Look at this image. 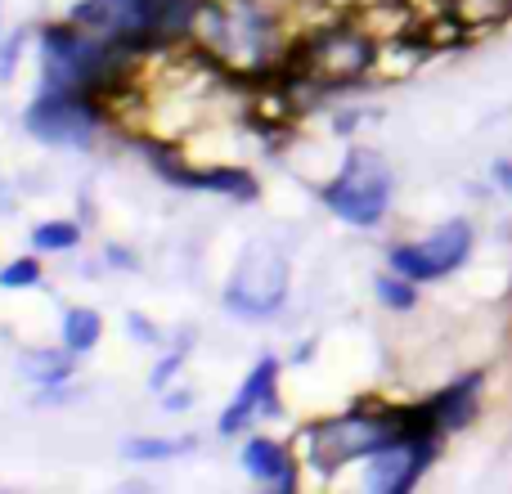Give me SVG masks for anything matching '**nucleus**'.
Here are the masks:
<instances>
[{
    "label": "nucleus",
    "instance_id": "f257e3e1",
    "mask_svg": "<svg viewBox=\"0 0 512 494\" xmlns=\"http://www.w3.org/2000/svg\"><path fill=\"white\" fill-rule=\"evenodd\" d=\"M189 32L207 45L221 68H270V18L256 14L252 5H225V0H198V14Z\"/></svg>",
    "mask_w": 512,
    "mask_h": 494
},
{
    "label": "nucleus",
    "instance_id": "f03ea898",
    "mask_svg": "<svg viewBox=\"0 0 512 494\" xmlns=\"http://www.w3.org/2000/svg\"><path fill=\"white\" fill-rule=\"evenodd\" d=\"M391 162L382 158L378 149H351L342 162V171L333 176V185H324V207L346 225H360V230H373V225L387 216L391 207Z\"/></svg>",
    "mask_w": 512,
    "mask_h": 494
},
{
    "label": "nucleus",
    "instance_id": "7ed1b4c3",
    "mask_svg": "<svg viewBox=\"0 0 512 494\" xmlns=\"http://www.w3.org/2000/svg\"><path fill=\"white\" fill-rule=\"evenodd\" d=\"M378 59V45L360 27H324V32L306 36L297 50L288 54V72L283 77H306L315 86H351Z\"/></svg>",
    "mask_w": 512,
    "mask_h": 494
},
{
    "label": "nucleus",
    "instance_id": "20e7f679",
    "mask_svg": "<svg viewBox=\"0 0 512 494\" xmlns=\"http://www.w3.org/2000/svg\"><path fill=\"white\" fill-rule=\"evenodd\" d=\"M400 436L396 409L387 414H342V418H324L306 432V459L310 468H319L324 477L342 472L355 459H373L382 445H391Z\"/></svg>",
    "mask_w": 512,
    "mask_h": 494
},
{
    "label": "nucleus",
    "instance_id": "39448f33",
    "mask_svg": "<svg viewBox=\"0 0 512 494\" xmlns=\"http://www.w3.org/2000/svg\"><path fill=\"white\" fill-rule=\"evenodd\" d=\"M99 95L95 90H63V86H45L36 95V104H27L23 126L45 144H68V149H86L99 131Z\"/></svg>",
    "mask_w": 512,
    "mask_h": 494
},
{
    "label": "nucleus",
    "instance_id": "423d86ee",
    "mask_svg": "<svg viewBox=\"0 0 512 494\" xmlns=\"http://www.w3.org/2000/svg\"><path fill=\"white\" fill-rule=\"evenodd\" d=\"M288 301V261L279 247L252 243L234 265V279L225 288V306L243 319H270Z\"/></svg>",
    "mask_w": 512,
    "mask_h": 494
},
{
    "label": "nucleus",
    "instance_id": "0eeeda50",
    "mask_svg": "<svg viewBox=\"0 0 512 494\" xmlns=\"http://www.w3.org/2000/svg\"><path fill=\"white\" fill-rule=\"evenodd\" d=\"M472 256V225L468 221H445L423 243H400L391 247V270L405 274L414 283H432L454 274Z\"/></svg>",
    "mask_w": 512,
    "mask_h": 494
},
{
    "label": "nucleus",
    "instance_id": "6e6552de",
    "mask_svg": "<svg viewBox=\"0 0 512 494\" xmlns=\"http://www.w3.org/2000/svg\"><path fill=\"white\" fill-rule=\"evenodd\" d=\"M436 436H396L391 445H382L369 463V490L378 494H405L414 490V481L432 468Z\"/></svg>",
    "mask_w": 512,
    "mask_h": 494
},
{
    "label": "nucleus",
    "instance_id": "1a4fd4ad",
    "mask_svg": "<svg viewBox=\"0 0 512 494\" xmlns=\"http://www.w3.org/2000/svg\"><path fill=\"white\" fill-rule=\"evenodd\" d=\"M256 414H265V418L279 414V360H274V355H265V360L248 373V382H243L239 396H234L230 409L221 414V427H216V432L239 436Z\"/></svg>",
    "mask_w": 512,
    "mask_h": 494
},
{
    "label": "nucleus",
    "instance_id": "9d476101",
    "mask_svg": "<svg viewBox=\"0 0 512 494\" xmlns=\"http://www.w3.org/2000/svg\"><path fill=\"white\" fill-rule=\"evenodd\" d=\"M149 158H153V167L162 171V180H171V185L212 189V194H225V198H256V180H252V171H243V167H185V162L167 149H149Z\"/></svg>",
    "mask_w": 512,
    "mask_h": 494
},
{
    "label": "nucleus",
    "instance_id": "9b49d317",
    "mask_svg": "<svg viewBox=\"0 0 512 494\" xmlns=\"http://www.w3.org/2000/svg\"><path fill=\"white\" fill-rule=\"evenodd\" d=\"M481 373H468V378L450 382L445 391H436L432 400H427V414H432L436 432H459V427H468L472 418H477V405H481Z\"/></svg>",
    "mask_w": 512,
    "mask_h": 494
},
{
    "label": "nucleus",
    "instance_id": "f8f14e48",
    "mask_svg": "<svg viewBox=\"0 0 512 494\" xmlns=\"http://www.w3.org/2000/svg\"><path fill=\"white\" fill-rule=\"evenodd\" d=\"M243 468H248L256 481H265L270 490H283V494L297 490V463L288 459V450H283L279 441H265V436L248 441L243 445Z\"/></svg>",
    "mask_w": 512,
    "mask_h": 494
},
{
    "label": "nucleus",
    "instance_id": "ddd939ff",
    "mask_svg": "<svg viewBox=\"0 0 512 494\" xmlns=\"http://www.w3.org/2000/svg\"><path fill=\"white\" fill-rule=\"evenodd\" d=\"M72 369H77V351H27L23 355V373L32 382H41V387H63V382L72 378Z\"/></svg>",
    "mask_w": 512,
    "mask_h": 494
},
{
    "label": "nucleus",
    "instance_id": "4468645a",
    "mask_svg": "<svg viewBox=\"0 0 512 494\" xmlns=\"http://www.w3.org/2000/svg\"><path fill=\"white\" fill-rule=\"evenodd\" d=\"M99 333H104V319H99V310H86V306L63 310V346H68V351L86 355L90 346L99 342Z\"/></svg>",
    "mask_w": 512,
    "mask_h": 494
},
{
    "label": "nucleus",
    "instance_id": "2eb2a0df",
    "mask_svg": "<svg viewBox=\"0 0 512 494\" xmlns=\"http://www.w3.org/2000/svg\"><path fill=\"white\" fill-rule=\"evenodd\" d=\"M77 243H81V225H72V221H45L32 230L36 252H72Z\"/></svg>",
    "mask_w": 512,
    "mask_h": 494
},
{
    "label": "nucleus",
    "instance_id": "dca6fc26",
    "mask_svg": "<svg viewBox=\"0 0 512 494\" xmlns=\"http://www.w3.org/2000/svg\"><path fill=\"white\" fill-rule=\"evenodd\" d=\"M373 292H378V301L391 310H414V301H418L414 279H405V274H396V270L378 274V279H373Z\"/></svg>",
    "mask_w": 512,
    "mask_h": 494
},
{
    "label": "nucleus",
    "instance_id": "f3484780",
    "mask_svg": "<svg viewBox=\"0 0 512 494\" xmlns=\"http://www.w3.org/2000/svg\"><path fill=\"white\" fill-rule=\"evenodd\" d=\"M189 450H194L189 436H176V441H126V459H135V463L176 459V454H189Z\"/></svg>",
    "mask_w": 512,
    "mask_h": 494
},
{
    "label": "nucleus",
    "instance_id": "a211bd4d",
    "mask_svg": "<svg viewBox=\"0 0 512 494\" xmlns=\"http://www.w3.org/2000/svg\"><path fill=\"white\" fill-rule=\"evenodd\" d=\"M32 283H41V265H36L32 256H18V261H9L5 270H0V288H9V292L32 288Z\"/></svg>",
    "mask_w": 512,
    "mask_h": 494
},
{
    "label": "nucleus",
    "instance_id": "6ab92c4d",
    "mask_svg": "<svg viewBox=\"0 0 512 494\" xmlns=\"http://www.w3.org/2000/svg\"><path fill=\"white\" fill-rule=\"evenodd\" d=\"M23 45H27L23 32L9 36V41L0 45V81H14V68H18V54H23Z\"/></svg>",
    "mask_w": 512,
    "mask_h": 494
},
{
    "label": "nucleus",
    "instance_id": "aec40b11",
    "mask_svg": "<svg viewBox=\"0 0 512 494\" xmlns=\"http://www.w3.org/2000/svg\"><path fill=\"white\" fill-rule=\"evenodd\" d=\"M185 346H189V342H185ZM185 346H180V351H171L167 360H162L158 369H153V378H149V387H153V391H162V387H167V378L180 369V364H185Z\"/></svg>",
    "mask_w": 512,
    "mask_h": 494
},
{
    "label": "nucleus",
    "instance_id": "412c9836",
    "mask_svg": "<svg viewBox=\"0 0 512 494\" xmlns=\"http://www.w3.org/2000/svg\"><path fill=\"white\" fill-rule=\"evenodd\" d=\"M126 333H131L135 337V342H158V328H153L149 324V319H144V315H131V319H126Z\"/></svg>",
    "mask_w": 512,
    "mask_h": 494
},
{
    "label": "nucleus",
    "instance_id": "4be33fe9",
    "mask_svg": "<svg viewBox=\"0 0 512 494\" xmlns=\"http://www.w3.org/2000/svg\"><path fill=\"white\" fill-rule=\"evenodd\" d=\"M495 180H499V189L512 194V162H495Z\"/></svg>",
    "mask_w": 512,
    "mask_h": 494
},
{
    "label": "nucleus",
    "instance_id": "5701e85b",
    "mask_svg": "<svg viewBox=\"0 0 512 494\" xmlns=\"http://www.w3.org/2000/svg\"><path fill=\"white\" fill-rule=\"evenodd\" d=\"M108 261H113V265H126V270H131L135 256H131V252H122V247H108Z\"/></svg>",
    "mask_w": 512,
    "mask_h": 494
},
{
    "label": "nucleus",
    "instance_id": "b1692460",
    "mask_svg": "<svg viewBox=\"0 0 512 494\" xmlns=\"http://www.w3.org/2000/svg\"><path fill=\"white\" fill-rule=\"evenodd\" d=\"M162 405L167 409H189L194 405V396H185V391H180V396H162Z\"/></svg>",
    "mask_w": 512,
    "mask_h": 494
}]
</instances>
